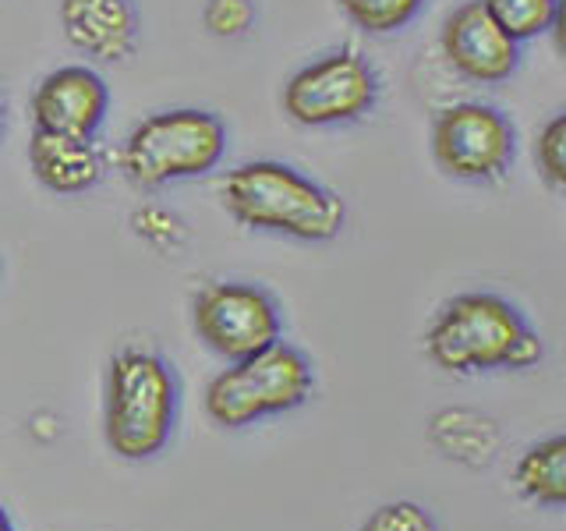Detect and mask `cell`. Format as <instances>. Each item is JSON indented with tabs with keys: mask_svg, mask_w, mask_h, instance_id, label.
<instances>
[{
	"mask_svg": "<svg viewBox=\"0 0 566 531\" xmlns=\"http://www.w3.org/2000/svg\"><path fill=\"white\" fill-rule=\"evenodd\" d=\"M424 354L450 376H482L535 368L545 347L513 301L492 291H468L436 312L424 333Z\"/></svg>",
	"mask_w": 566,
	"mask_h": 531,
	"instance_id": "1",
	"label": "cell"
},
{
	"mask_svg": "<svg viewBox=\"0 0 566 531\" xmlns=\"http://www.w3.org/2000/svg\"><path fill=\"white\" fill-rule=\"evenodd\" d=\"M223 209L248 230L294 241L340 238L347 206L336 191L280 159H252L220 177Z\"/></svg>",
	"mask_w": 566,
	"mask_h": 531,
	"instance_id": "2",
	"label": "cell"
},
{
	"mask_svg": "<svg viewBox=\"0 0 566 531\" xmlns=\"http://www.w3.org/2000/svg\"><path fill=\"white\" fill-rule=\"evenodd\" d=\"M177 379L149 347H120L106 368L103 436L120 460H149L170 442Z\"/></svg>",
	"mask_w": 566,
	"mask_h": 531,
	"instance_id": "3",
	"label": "cell"
},
{
	"mask_svg": "<svg viewBox=\"0 0 566 531\" xmlns=\"http://www.w3.org/2000/svg\"><path fill=\"white\" fill-rule=\"evenodd\" d=\"M227 153V128L217 114L174 106L138 121L120 142L117 167L135 188H164L220 167Z\"/></svg>",
	"mask_w": 566,
	"mask_h": 531,
	"instance_id": "4",
	"label": "cell"
},
{
	"mask_svg": "<svg viewBox=\"0 0 566 531\" xmlns=\"http://www.w3.org/2000/svg\"><path fill=\"white\" fill-rule=\"evenodd\" d=\"M315 389L312 362L291 344H270L230 362L206 386V415L223 429H244L270 415L301 407Z\"/></svg>",
	"mask_w": 566,
	"mask_h": 531,
	"instance_id": "5",
	"label": "cell"
},
{
	"mask_svg": "<svg viewBox=\"0 0 566 531\" xmlns=\"http://www.w3.org/2000/svg\"><path fill=\"white\" fill-rule=\"evenodd\" d=\"M379 100V75L361 50L340 46L297 67L283 85V114L305 128L361 121Z\"/></svg>",
	"mask_w": 566,
	"mask_h": 531,
	"instance_id": "6",
	"label": "cell"
},
{
	"mask_svg": "<svg viewBox=\"0 0 566 531\" xmlns=\"http://www.w3.org/2000/svg\"><path fill=\"white\" fill-rule=\"evenodd\" d=\"M191 323L199 341L223 362H241L270 347L283 333L276 298L248 280H217L195 294Z\"/></svg>",
	"mask_w": 566,
	"mask_h": 531,
	"instance_id": "7",
	"label": "cell"
},
{
	"mask_svg": "<svg viewBox=\"0 0 566 531\" xmlns=\"http://www.w3.org/2000/svg\"><path fill=\"white\" fill-rule=\"evenodd\" d=\"M432 156L457 181H503L517 156V132L503 111L489 103H453L432 124Z\"/></svg>",
	"mask_w": 566,
	"mask_h": 531,
	"instance_id": "8",
	"label": "cell"
},
{
	"mask_svg": "<svg viewBox=\"0 0 566 531\" xmlns=\"http://www.w3.org/2000/svg\"><path fill=\"white\" fill-rule=\"evenodd\" d=\"M442 58L460 79L478 85L506 82L521 64V43L510 40L482 0H468L442 22Z\"/></svg>",
	"mask_w": 566,
	"mask_h": 531,
	"instance_id": "9",
	"label": "cell"
},
{
	"mask_svg": "<svg viewBox=\"0 0 566 531\" xmlns=\"http://www.w3.org/2000/svg\"><path fill=\"white\" fill-rule=\"evenodd\" d=\"M32 128L53 135L96 138L111 111V88L103 75L85 64L50 71L32 93Z\"/></svg>",
	"mask_w": 566,
	"mask_h": 531,
	"instance_id": "10",
	"label": "cell"
},
{
	"mask_svg": "<svg viewBox=\"0 0 566 531\" xmlns=\"http://www.w3.org/2000/svg\"><path fill=\"white\" fill-rule=\"evenodd\" d=\"M61 29L85 58L117 64L138 43V8L135 0H61Z\"/></svg>",
	"mask_w": 566,
	"mask_h": 531,
	"instance_id": "11",
	"label": "cell"
},
{
	"mask_svg": "<svg viewBox=\"0 0 566 531\" xmlns=\"http://www.w3.org/2000/svg\"><path fill=\"white\" fill-rule=\"evenodd\" d=\"M29 167L46 191L53 195H82L93 191L103 177V153L96 138L35 132L29 138Z\"/></svg>",
	"mask_w": 566,
	"mask_h": 531,
	"instance_id": "12",
	"label": "cell"
},
{
	"mask_svg": "<svg viewBox=\"0 0 566 531\" xmlns=\"http://www.w3.org/2000/svg\"><path fill=\"white\" fill-rule=\"evenodd\" d=\"M521 496L538 507H566V433L531 442L513 468Z\"/></svg>",
	"mask_w": 566,
	"mask_h": 531,
	"instance_id": "13",
	"label": "cell"
},
{
	"mask_svg": "<svg viewBox=\"0 0 566 531\" xmlns=\"http://www.w3.org/2000/svg\"><path fill=\"white\" fill-rule=\"evenodd\" d=\"M436 447L464 465H489L495 454V425L471 412H447L432 421Z\"/></svg>",
	"mask_w": 566,
	"mask_h": 531,
	"instance_id": "14",
	"label": "cell"
},
{
	"mask_svg": "<svg viewBox=\"0 0 566 531\" xmlns=\"http://www.w3.org/2000/svg\"><path fill=\"white\" fill-rule=\"evenodd\" d=\"M482 4L510 40L517 43H527L553 29L556 0H482Z\"/></svg>",
	"mask_w": 566,
	"mask_h": 531,
	"instance_id": "15",
	"label": "cell"
},
{
	"mask_svg": "<svg viewBox=\"0 0 566 531\" xmlns=\"http://www.w3.org/2000/svg\"><path fill=\"white\" fill-rule=\"evenodd\" d=\"M340 11L368 35H389L411 25L424 0H336Z\"/></svg>",
	"mask_w": 566,
	"mask_h": 531,
	"instance_id": "16",
	"label": "cell"
},
{
	"mask_svg": "<svg viewBox=\"0 0 566 531\" xmlns=\"http://www.w3.org/2000/svg\"><path fill=\"white\" fill-rule=\"evenodd\" d=\"M535 164L548 185L566 191V111L542 124L535 138Z\"/></svg>",
	"mask_w": 566,
	"mask_h": 531,
	"instance_id": "17",
	"label": "cell"
},
{
	"mask_svg": "<svg viewBox=\"0 0 566 531\" xmlns=\"http://www.w3.org/2000/svg\"><path fill=\"white\" fill-rule=\"evenodd\" d=\"M358 531H439V528H436V518L421 503L394 500L371 510Z\"/></svg>",
	"mask_w": 566,
	"mask_h": 531,
	"instance_id": "18",
	"label": "cell"
},
{
	"mask_svg": "<svg viewBox=\"0 0 566 531\" xmlns=\"http://www.w3.org/2000/svg\"><path fill=\"white\" fill-rule=\"evenodd\" d=\"M255 25L252 0H206V29L223 40H238Z\"/></svg>",
	"mask_w": 566,
	"mask_h": 531,
	"instance_id": "19",
	"label": "cell"
},
{
	"mask_svg": "<svg viewBox=\"0 0 566 531\" xmlns=\"http://www.w3.org/2000/svg\"><path fill=\"white\" fill-rule=\"evenodd\" d=\"M553 43H556V50L566 58V0H556V14H553Z\"/></svg>",
	"mask_w": 566,
	"mask_h": 531,
	"instance_id": "20",
	"label": "cell"
},
{
	"mask_svg": "<svg viewBox=\"0 0 566 531\" xmlns=\"http://www.w3.org/2000/svg\"><path fill=\"white\" fill-rule=\"evenodd\" d=\"M0 531H14L11 521H8V513H4V507H0Z\"/></svg>",
	"mask_w": 566,
	"mask_h": 531,
	"instance_id": "21",
	"label": "cell"
},
{
	"mask_svg": "<svg viewBox=\"0 0 566 531\" xmlns=\"http://www.w3.org/2000/svg\"><path fill=\"white\" fill-rule=\"evenodd\" d=\"M4 117H8V111H4V100H0V132H4Z\"/></svg>",
	"mask_w": 566,
	"mask_h": 531,
	"instance_id": "22",
	"label": "cell"
}]
</instances>
